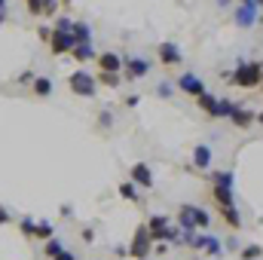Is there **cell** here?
<instances>
[{
  "instance_id": "cell-1",
  "label": "cell",
  "mask_w": 263,
  "mask_h": 260,
  "mask_svg": "<svg viewBox=\"0 0 263 260\" xmlns=\"http://www.w3.org/2000/svg\"><path fill=\"white\" fill-rule=\"evenodd\" d=\"M178 227L181 230H208L211 227V214L199 205H181L178 208Z\"/></svg>"
},
{
  "instance_id": "cell-2",
  "label": "cell",
  "mask_w": 263,
  "mask_h": 260,
  "mask_svg": "<svg viewBox=\"0 0 263 260\" xmlns=\"http://www.w3.org/2000/svg\"><path fill=\"white\" fill-rule=\"evenodd\" d=\"M230 83H236L239 89H254V86H260L263 83V65L260 62H239L236 70H233V80Z\"/></svg>"
},
{
  "instance_id": "cell-3",
  "label": "cell",
  "mask_w": 263,
  "mask_h": 260,
  "mask_svg": "<svg viewBox=\"0 0 263 260\" xmlns=\"http://www.w3.org/2000/svg\"><path fill=\"white\" fill-rule=\"evenodd\" d=\"M67 86H70V92H77L80 98H95V92H98V80H95L89 70H83V67L67 77Z\"/></svg>"
},
{
  "instance_id": "cell-4",
  "label": "cell",
  "mask_w": 263,
  "mask_h": 260,
  "mask_svg": "<svg viewBox=\"0 0 263 260\" xmlns=\"http://www.w3.org/2000/svg\"><path fill=\"white\" fill-rule=\"evenodd\" d=\"M150 251H153V236H150V230H147V224H144V227H138V233H135V239H132L129 257L147 260L150 257Z\"/></svg>"
},
{
  "instance_id": "cell-5",
  "label": "cell",
  "mask_w": 263,
  "mask_h": 260,
  "mask_svg": "<svg viewBox=\"0 0 263 260\" xmlns=\"http://www.w3.org/2000/svg\"><path fill=\"white\" fill-rule=\"evenodd\" d=\"M123 77L126 80H141V77H147L150 73V62L147 59H141V55H126L123 59Z\"/></svg>"
},
{
  "instance_id": "cell-6",
  "label": "cell",
  "mask_w": 263,
  "mask_h": 260,
  "mask_svg": "<svg viewBox=\"0 0 263 260\" xmlns=\"http://www.w3.org/2000/svg\"><path fill=\"white\" fill-rule=\"evenodd\" d=\"M223 242L220 239H214V236H208V233H202L193 239V245L190 248H196V251H205V254H211V257H223V248H220Z\"/></svg>"
},
{
  "instance_id": "cell-7",
  "label": "cell",
  "mask_w": 263,
  "mask_h": 260,
  "mask_svg": "<svg viewBox=\"0 0 263 260\" xmlns=\"http://www.w3.org/2000/svg\"><path fill=\"white\" fill-rule=\"evenodd\" d=\"M178 89L187 92V95H193V98H199V95L208 92L205 83H202V77H196V73H181V77H178Z\"/></svg>"
},
{
  "instance_id": "cell-8",
  "label": "cell",
  "mask_w": 263,
  "mask_h": 260,
  "mask_svg": "<svg viewBox=\"0 0 263 260\" xmlns=\"http://www.w3.org/2000/svg\"><path fill=\"white\" fill-rule=\"evenodd\" d=\"M147 230H150L153 242H165V233L172 230V220H168L165 214H150V220H147Z\"/></svg>"
},
{
  "instance_id": "cell-9",
  "label": "cell",
  "mask_w": 263,
  "mask_h": 260,
  "mask_svg": "<svg viewBox=\"0 0 263 260\" xmlns=\"http://www.w3.org/2000/svg\"><path fill=\"white\" fill-rule=\"evenodd\" d=\"M132 184H135V187H144V190L153 187V172H150L147 162H135V165H132Z\"/></svg>"
},
{
  "instance_id": "cell-10",
  "label": "cell",
  "mask_w": 263,
  "mask_h": 260,
  "mask_svg": "<svg viewBox=\"0 0 263 260\" xmlns=\"http://www.w3.org/2000/svg\"><path fill=\"white\" fill-rule=\"evenodd\" d=\"M230 123H233V126H236V129H251V126H254V123H257V114H254V110H248V107H242V104H239V107H236V110H233V117H230Z\"/></svg>"
},
{
  "instance_id": "cell-11",
  "label": "cell",
  "mask_w": 263,
  "mask_h": 260,
  "mask_svg": "<svg viewBox=\"0 0 263 260\" xmlns=\"http://www.w3.org/2000/svg\"><path fill=\"white\" fill-rule=\"evenodd\" d=\"M49 46H52V52H55V55H62V52H73L77 40H73V34H59V31H52Z\"/></svg>"
},
{
  "instance_id": "cell-12",
  "label": "cell",
  "mask_w": 263,
  "mask_h": 260,
  "mask_svg": "<svg viewBox=\"0 0 263 260\" xmlns=\"http://www.w3.org/2000/svg\"><path fill=\"white\" fill-rule=\"evenodd\" d=\"M196 104H199V110H202V114H208V117L220 120V98H217V95L205 92V95H199V98H196Z\"/></svg>"
},
{
  "instance_id": "cell-13",
  "label": "cell",
  "mask_w": 263,
  "mask_h": 260,
  "mask_svg": "<svg viewBox=\"0 0 263 260\" xmlns=\"http://www.w3.org/2000/svg\"><path fill=\"white\" fill-rule=\"evenodd\" d=\"M95 62L101 67V73H120L123 70V55H117V52H101Z\"/></svg>"
},
{
  "instance_id": "cell-14",
  "label": "cell",
  "mask_w": 263,
  "mask_h": 260,
  "mask_svg": "<svg viewBox=\"0 0 263 260\" xmlns=\"http://www.w3.org/2000/svg\"><path fill=\"white\" fill-rule=\"evenodd\" d=\"M233 18H236L239 28H251V25L257 22V3H245V6H239Z\"/></svg>"
},
{
  "instance_id": "cell-15",
  "label": "cell",
  "mask_w": 263,
  "mask_h": 260,
  "mask_svg": "<svg viewBox=\"0 0 263 260\" xmlns=\"http://www.w3.org/2000/svg\"><path fill=\"white\" fill-rule=\"evenodd\" d=\"M211 199L217 202V208H230V205H236L233 187H223V184H214V190H211Z\"/></svg>"
},
{
  "instance_id": "cell-16",
  "label": "cell",
  "mask_w": 263,
  "mask_h": 260,
  "mask_svg": "<svg viewBox=\"0 0 263 260\" xmlns=\"http://www.w3.org/2000/svg\"><path fill=\"white\" fill-rule=\"evenodd\" d=\"M159 62H162L165 67L181 65V49H178L175 43H162V46H159Z\"/></svg>"
},
{
  "instance_id": "cell-17",
  "label": "cell",
  "mask_w": 263,
  "mask_h": 260,
  "mask_svg": "<svg viewBox=\"0 0 263 260\" xmlns=\"http://www.w3.org/2000/svg\"><path fill=\"white\" fill-rule=\"evenodd\" d=\"M193 165H196L199 172H205L211 165V147L208 144H196L193 147Z\"/></svg>"
},
{
  "instance_id": "cell-18",
  "label": "cell",
  "mask_w": 263,
  "mask_h": 260,
  "mask_svg": "<svg viewBox=\"0 0 263 260\" xmlns=\"http://www.w3.org/2000/svg\"><path fill=\"white\" fill-rule=\"evenodd\" d=\"M217 211H220V217H223V224H227L230 230H242V214H239L236 205H230V208H217Z\"/></svg>"
},
{
  "instance_id": "cell-19",
  "label": "cell",
  "mask_w": 263,
  "mask_h": 260,
  "mask_svg": "<svg viewBox=\"0 0 263 260\" xmlns=\"http://www.w3.org/2000/svg\"><path fill=\"white\" fill-rule=\"evenodd\" d=\"M73 59L77 62H92V59H98V52L92 49V43H77L73 46Z\"/></svg>"
},
{
  "instance_id": "cell-20",
  "label": "cell",
  "mask_w": 263,
  "mask_h": 260,
  "mask_svg": "<svg viewBox=\"0 0 263 260\" xmlns=\"http://www.w3.org/2000/svg\"><path fill=\"white\" fill-rule=\"evenodd\" d=\"M34 95L37 98H49L52 95V80L49 77H37L34 80Z\"/></svg>"
},
{
  "instance_id": "cell-21",
  "label": "cell",
  "mask_w": 263,
  "mask_h": 260,
  "mask_svg": "<svg viewBox=\"0 0 263 260\" xmlns=\"http://www.w3.org/2000/svg\"><path fill=\"white\" fill-rule=\"evenodd\" d=\"M43 251H46V257L52 260V257H59V254H65L67 248L62 245V239H55V236H52V239H49V242L43 245Z\"/></svg>"
},
{
  "instance_id": "cell-22",
  "label": "cell",
  "mask_w": 263,
  "mask_h": 260,
  "mask_svg": "<svg viewBox=\"0 0 263 260\" xmlns=\"http://www.w3.org/2000/svg\"><path fill=\"white\" fill-rule=\"evenodd\" d=\"M73 40H77V43H92V31H89V25L77 22V25H73Z\"/></svg>"
},
{
  "instance_id": "cell-23",
  "label": "cell",
  "mask_w": 263,
  "mask_h": 260,
  "mask_svg": "<svg viewBox=\"0 0 263 260\" xmlns=\"http://www.w3.org/2000/svg\"><path fill=\"white\" fill-rule=\"evenodd\" d=\"M120 196H123L126 202H141V196H138V187H135L132 181H123V184H120Z\"/></svg>"
},
{
  "instance_id": "cell-24",
  "label": "cell",
  "mask_w": 263,
  "mask_h": 260,
  "mask_svg": "<svg viewBox=\"0 0 263 260\" xmlns=\"http://www.w3.org/2000/svg\"><path fill=\"white\" fill-rule=\"evenodd\" d=\"M239 257L242 260H260L263 257V245H245V248H239Z\"/></svg>"
},
{
  "instance_id": "cell-25",
  "label": "cell",
  "mask_w": 263,
  "mask_h": 260,
  "mask_svg": "<svg viewBox=\"0 0 263 260\" xmlns=\"http://www.w3.org/2000/svg\"><path fill=\"white\" fill-rule=\"evenodd\" d=\"M52 236H55V227H52V220H40V224H37V239H46V242H49Z\"/></svg>"
},
{
  "instance_id": "cell-26",
  "label": "cell",
  "mask_w": 263,
  "mask_h": 260,
  "mask_svg": "<svg viewBox=\"0 0 263 260\" xmlns=\"http://www.w3.org/2000/svg\"><path fill=\"white\" fill-rule=\"evenodd\" d=\"M120 80H123V73H101V77H98V83H101V86H107V89H117V86H120Z\"/></svg>"
},
{
  "instance_id": "cell-27",
  "label": "cell",
  "mask_w": 263,
  "mask_h": 260,
  "mask_svg": "<svg viewBox=\"0 0 263 260\" xmlns=\"http://www.w3.org/2000/svg\"><path fill=\"white\" fill-rule=\"evenodd\" d=\"M37 224H40V220H34V217H22V224H18V227H22V233H25V236H37Z\"/></svg>"
},
{
  "instance_id": "cell-28",
  "label": "cell",
  "mask_w": 263,
  "mask_h": 260,
  "mask_svg": "<svg viewBox=\"0 0 263 260\" xmlns=\"http://www.w3.org/2000/svg\"><path fill=\"white\" fill-rule=\"evenodd\" d=\"M214 184H223V187H233V184H236V175H233V172H217V175H214Z\"/></svg>"
},
{
  "instance_id": "cell-29",
  "label": "cell",
  "mask_w": 263,
  "mask_h": 260,
  "mask_svg": "<svg viewBox=\"0 0 263 260\" xmlns=\"http://www.w3.org/2000/svg\"><path fill=\"white\" fill-rule=\"evenodd\" d=\"M236 107H239V104H236V101H230V98H220V117H227V120H230V117H233V110H236Z\"/></svg>"
},
{
  "instance_id": "cell-30",
  "label": "cell",
  "mask_w": 263,
  "mask_h": 260,
  "mask_svg": "<svg viewBox=\"0 0 263 260\" xmlns=\"http://www.w3.org/2000/svg\"><path fill=\"white\" fill-rule=\"evenodd\" d=\"M55 31H59V34H73V22H70V18H59V22H55Z\"/></svg>"
},
{
  "instance_id": "cell-31",
  "label": "cell",
  "mask_w": 263,
  "mask_h": 260,
  "mask_svg": "<svg viewBox=\"0 0 263 260\" xmlns=\"http://www.w3.org/2000/svg\"><path fill=\"white\" fill-rule=\"evenodd\" d=\"M98 123H101V129H110V126H114V117H110V110H104V114L98 117Z\"/></svg>"
},
{
  "instance_id": "cell-32",
  "label": "cell",
  "mask_w": 263,
  "mask_h": 260,
  "mask_svg": "<svg viewBox=\"0 0 263 260\" xmlns=\"http://www.w3.org/2000/svg\"><path fill=\"white\" fill-rule=\"evenodd\" d=\"M28 9H31L34 15H40V12H43V0H28Z\"/></svg>"
},
{
  "instance_id": "cell-33",
  "label": "cell",
  "mask_w": 263,
  "mask_h": 260,
  "mask_svg": "<svg viewBox=\"0 0 263 260\" xmlns=\"http://www.w3.org/2000/svg\"><path fill=\"white\" fill-rule=\"evenodd\" d=\"M138 101H141V95H126V98H123L126 107H138Z\"/></svg>"
},
{
  "instance_id": "cell-34",
  "label": "cell",
  "mask_w": 263,
  "mask_h": 260,
  "mask_svg": "<svg viewBox=\"0 0 263 260\" xmlns=\"http://www.w3.org/2000/svg\"><path fill=\"white\" fill-rule=\"evenodd\" d=\"M55 6H59L55 0H43V12H46V15H52V12H55Z\"/></svg>"
},
{
  "instance_id": "cell-35",
  "label": "cell",
  "mask_w": 263,
  "mask_h": 260,
  "mask_svg": "<svg viewBox=\"0 0 263 260\" xmlns=\"http://www.w3.org/2000/svg\"><path fill=\"white\" fill-rule=\"evenodd\" d=\"M165 251H168V242H156V248H153V254H159V257H162Z\"/></svg>"
},
{
  "instance_id": "cell-36",
  "label": "cell",
  "mask_w": 263,
  "mask_h": 260,
  "mask_svg": "<svg viewBox=\"0 0 263 260\" xmlns=\"http://www.w3.org/2000/svg\"><path fill=\"white\" fill-rule=\"evenodd\" d=\"M159 95L168 98V95H172V83H162V86H159Z\"/></svg>"
},
{
  "instance_id": "cell-37",
  "label": "cell",
  "mask_w": 263,
  "mask_h": 260,
  "mask_svg": "<svg viewBox=\"0 0 263 260\" xmlns=\"http://www.w3.org/2000/svg\"><path fill=\"white\" fill-rule=\"evenodd\" d=\"M3 224H9V211H6V208L0 205V227H3Z\"/></svg>"
},
{
  "instance_id": "cell-38",
  "label": "cell",
  "mask_w": 263,
  "mask_h": 260,
  "mask_svg": "<svg viewBox=\"0 0 263 260\" xmlns=\"http://www.w3.org/2000/svg\"><path fill=\"white\" fill-rule=\"evenodd\" d=\"M52 260H77V257H73V251H65V254H59V257H52Z\"/></svg>"
},
{
  "instance_id": "cell-39",
  "label": "cell",
  "mask_w": 263,
  "mask_h": 260,
  "mask_svg": "<svg viewBox=\"0 0 263 260\" xmlns=\"http://www.w3.org/2000/svg\"><path fill=\"white\" fill-rule=\"evenodd\" d=\"M217 6H220V9H227V6H233V0H217Z\"/></svg>"
},
{
  "instance_id": "cell-40",
  "label": "cell",
  "mask_w": 263,
  "mask_h": 260,
  "mask_svg": "<svg viewBox=\"0 0 263 260\" xmlns=\"http://www.w3.org/2000/svg\"><path fill=\"white\" fill-rule=\"evenodd\" d=\"M0 12H6V0H0Z\"/></svg>"
},
{
  "instance_id": "cell-41",
  "label": "cell",
  "mask_w": 263,
  "mask_h": 260,
  "mask_svg": "<svg viewBox=\"0 0 263 260\" xmlns=\"http://www.w3.org/2000/svg\"><path fill=\"white\" fill-rule=\"evenodd\" d=\"M257 123H260V126H263V110H260V114H257Z\"/></svg>"
},
{
  "instance_id": "cell-42",
  "label": "cell",
  "mask_w": 263,
  "mask_h": 260,
  "mask_svg": "<svg viewBox=\"0 0 263 260\" xmlns=\"http://www.w3.org/2000/svg\"><path fill=\"white\" fill-rule=\"evenodd\" d=\"M239 3H242V6H245V3H254V0H239Z\"/></svg>"
},
{
  "instance_id": "cell-43",
  "label": "cell",
  "mask_w": 263,
  "mask_h": 260,
  "mask_svg": "<svg viewBox=\"0 0 263 260\" xmlns=\"http://www.w3.org/2000/svg\"><path fill=\"white\" fill-rule=\"evenodd\" d=\"M254 3H257V6H263V0H254Z\"/></svg>"
},
{
  "instance_id": "cell-44",
  "label": "cell",
  "mask_w": 263,
  "mask_h": 260,
  "mask_svg": "<svg viewBox=\"0 0 263 260\" xmlns=\"http://www.w3.org/2000/svg\"><path fill=\"white\" fill-rule=\"evenodd\" d=\"M147 260H153V257H147Z\"/></svg>"
}]
</instances>
